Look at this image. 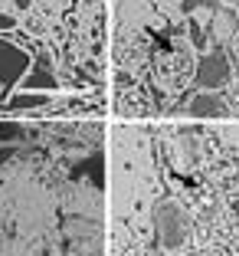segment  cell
Instances as JSON below:
<instances>
[{
	"instance_id": "6da1fadb",
	"label": "cell",
	"mask_w": 239,
	"mask_h": 256,
	"mask_svg": "<svg viewBox=\"0 0 239 256\" xmlns=\"http://www.w3.org/2000/svg\"><path fill=\"white\" fill-rule=\"evenodd\" d=\"M230 79H233L230 60H226V56L220 53V50L207 53L200 62H197V86H203V89L220 92L223 86H230Z\"/></svg>"
},
{
	"instance_id": "7a4b0ae2",
	"label": "cell",
	"mask_w": 239,
	"mask_h": 256,
	"mask_svg": "<svg viewBox=\"0 0 239 256\" xmlns=\"http://www.w3.org/2000/svg\"><path fill=\"white\" fill-rule=\"evenodd\" d=\"M154 224H157V236L164 246H180L184 243V234H187V220L180 217L177 207L171 204H161L154 210Z\"/></svg>"
},
{
	"instance_id": "3957f363",
	"label": "cell",
	"mask_w": 239,
	"mask_h": 256,
	"mask_svg": "<svg viewBox=\"0 0 239 256\" xmlns=\"http://www.w3.org/2000/svg\"><path fill=\"white\" fill-rule=\"evenodd\" d=\"M226 112V102L220 92H203V96H197L194 102H190V115H197V118H213V115H223Z\"/></svg>"
},
{
	"instance_id": "277c9868",
	"label": "cell",
	"mask_w": 239,
	"mask_h": 256,
	"mask_svg": "<svg viewBox=\"0 0 239 256\" xmlns=\"http://www.w3.org/2000/svg\"><path fill=\"white\" fill-rule=\"evenodd\" d=\"M0 26L7 30V26H13V20H10V16H0Z\"/></svg>"
}]
</instances>
